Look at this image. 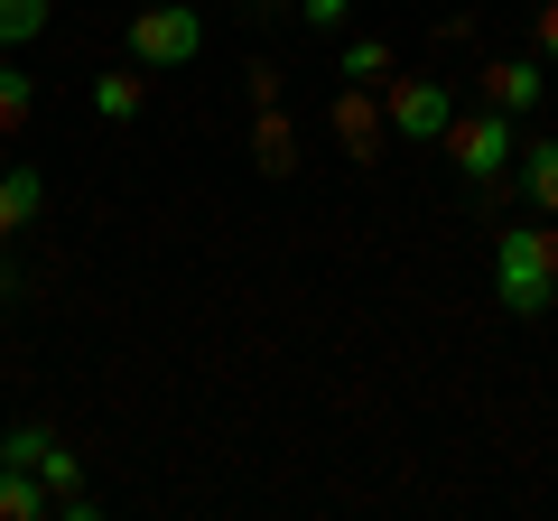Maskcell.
<instances>
[{
    "mask_svg": "<svg viewBox=\"0 0 558 521\" xmlns=\"http://www.w3.org/2000/svg\"><path fill=\"white\" fill-rule=\"evenodd\" d=\"M494 289L512 317H539L558 299V223H502L494 242Z\"/></svg>",
    "mask_w": 558,
    "mask_h": 521,
    "instance_id": "6da1fadb",
    "label": "cell"
},
{
    "mask_svg": "<svg viewBox=\"0 0 558 521\" xmlns=\"http://www.w3.org/2000/svg\"><path fill=\"white\" fill-rule=\"evenodd\" d=\"M447 159H457V178L465 186H502V168L521 159V131H512V112H494V102H475V112H457L447 121Z\"/></svg>",
    "mask_w": 558,
    "mask_h": 521,
    "instance_id": "7a4b0ae2",
    "label": "cell"
},
{
    "mask_svg": "<svg viewBox=\"0 0 558 521\" xmlns=\"http://www.w3.org/2000/svg\"><path fill=\"white\" fill-rule=\"evenodd\" d=\"M205 57V10L196 0H140L131 10V65H196Z\"/></svg>",
    "mask_w": 558,
    "mask_h": 521,
    "instance_id": "3957f363",
    "label": "cell"
},
{
    "mask_svg": "<svg viewBox=\"0 0 558 521\" xmlns=\"http://www.w3.org/2000/svg\"><path fill=\"white\" fill-rule=\"evenodd\" d=\"M381 121H391V141L438 149L447 121H457V94H447L438 75H381Z\"/></svg>",
    "mask_w": 558,
    "mask_h": 521,
    "instance_id": "277c9868",
    "label": "cell"
},
{
    "mask_svg": "<svg viewBox=\"0 0 558 521\" xmlns=\"http://www.w3.org/2000/svg\"><path fill=\"white\" fill-rule=\"evenodd\" d=\"M539 94H549V57H539V47H531V57H494V65H484V102H494V112L521 121Z\"/></svg>",
    "mask_w": 558,
    "mask_h": 521,
    "instance_id": "5b68a950",
    "label": "cell"
},
{
    "mask_svg": "<svg viewBox=\"0 0 558 521\" xmlns=\"http://www.w3.org/2000/svg\"><path fill=\"white\" fill-rule=\"evenodd\" d=\"M336 141L354 149V159H381V141H391V121H381L373 84H344V94H336Z\"/></svg>",
    "mask_w": 558,
    "mask_h": 521,
    "instance_id": "8992f818",
    "label": "cell"
},
{
    "mask_svg": "<svg viewBox=\"0 0 558 521\" xmlns=\"http://www.w3.org/2000/svg\"><path fill=\"white\" fill-rule=\"evenodd\" d=\"M38 205H47V178L28 159H10V168H0V242L20 233V223H38Z\"/></svg>",
    "mask_w": 558,
    "mask_h": 521,
    "instance_id": "52a82bcc",
    "label": "cell"
},
{
    "mask_svg": "<svg viewBox=\"0 0 558 521\" xmlns=\"http://www.w3.org/2000/svg\"><path fill=\"white\" fill-rule=\"evenodd\" d=\"M47 512H57V494L38 465H0V521H47Z\"/></svg>",
    "mask_w": 558,
    "mask_h": 521,
    "instance_id": "ba28073f",
    "label": "cell"
},
{
    "mask_svg": "<svg viewBox=\"0 0 558 521\" xmlns=\"http://www.w3.org/2000/svg\"><path fill=\"white\" fill-rule=\"evenodd\" d=\"M521 205H539V215H558V141H521Z\"/></svg>",
    "mask_w": 558,
    "mask_h": 521,
    "instance_id": "9c48e42d",
    "label": "cell"
},
{
    "mask_svg": "<svg viewBox=\"0 0 558 521\" xmlns=\"http://www.w3.org/2000/svg\"><path fill=\"white\" fill-rule=\"evenodd\" d=\"M252 168H260V178H289V168H299V131L279 121V102L252 121Z\"/></svg>",
    "mask_w": 558,
    "mask_h": 521,
    "instance_id": "30bf717a",
    "label": "cell"
},
{
    "mask_svg": "<svg viewBox=\"0 0 558 521\" xmlns=\"http://www.w3.org/2000/svg\"><path fill=\"white\" fill-rule=\"evenodd\" d=\"M28 112H38V84H28V65H10V57H0V141H20V131H28Z\"/></svg>",
    "mask_w": 558,
    "mask_h": 521,
    "instance_id": "8fae6325",
    "label": "cell"
},
{
    "mask_svg": "<svg viewBox=\"0 0 558 521\" xmlns=\"http://www.w3.org/2000/svg\"><path fill=\"white\" fill-rule=\"evenodd\" d=\"M140 102H149V84H140V75H94V112L102 121H140Z\"/></svg>",
    "mask_w": 558,
    "mask_h": 521,
    "instance_id": "7c38bea8",
    "label": "cell"
},
{
    "mask_svg": "<svg viewBox=\"0 0 558 521\" xmlns=\"http://www.w3.org/2000/svg\"><path fill=\"white\" fill-rule=\"evenodd\" d=\"M47 20H57V0H0V47H28Z\"/></svg>",
    "mask_w": 558,
    "mask_h": 521,
    "instance_id": "4fadbf2b",
    "label": "cell"
},
{
    "mask_svg": "<svg viewBox=\"0 0 558 521\" xmlns=\"http://www.w3.org/2000/svg\"><path fill=\"white\" fill-rule=\"evenodd\" d=\"M344 75H354V84H381V75H391V38H344Z\"/></svg>",
    "mask_w": 558,
    "mask_h": 521,
    "instance_id": "5bb4252c",
    "label": "cell"
},
{
    "mask_svg": "<svg viewBox=\"0 0 558 521\" xmlns=\"http://www.w3.org/2000/svg\"><path fill=\"white\" fill-rule=\"evenodd\" d=\"M47 447H57V438H47L38 420H20V428H10V438H0V465H38Z\"/></svg>",
    "mask_w": 558,
    "mask_h": 521,
    "instance_id": "9a60e30c",
    "label": "cell"
},
{
    "mask_svg": "<svg viewBox=\"0 0 558 521\" xmlns=\"http://www.w3.org/2000/svg\"><path fill=\"white\" fill-rule=\"evenodd\" d=\"M38 475H47V494H75V484H84V465H75V447H47V457H38Z\"/></svg>",
    "mask_w": 558,
    "mask_h": 521,
    "instance_id": "2e32d148",
    "label": "cell"
},
{
    "mask_svg": "<svg viewBox=\"0 0 558 521\" xmlns=\"http://www.w3.org/2000/svg\"><path fill=\"white\" fill-rule=\"evenodd\" d=\"M344 10H354V0H299V20H307V28H344Z\"/></svg>",
    "mask_w": 558,
    "mask_h": 521,
    "instance_id": "e0dca14e",
    "label": "cell"
},
{
    "mask_svg": "<svg viewBox=\"0 0 558 521\" xmlns=\"http://www.w3.org/2000/svg\"><path fill=\"white\" fill-rule=\"evenodd\" d=\"M531 47L549 57V75H558V0H539V38H531Z\"/></svg>",
    "mask_w": 558,
    "mask_h": 521,
    "instance_id": "ac0fdd59",
    "label": "cell"
},
{
    "mask_svg": "<svg viewBox=\"0 0 558 521\" xmlns=\"http://www.w3.org/2000/svg\"><path fill=\"white\" fill-rule=\"evenodd\" d=\"M10 289H20V270H10V252H0V299H10Z\"/></svg>",
    "mask_w": 558,
    "mask_h": 521,
    "instance_id": "d6986e66",
    "label": "cell"
},
{
    "mask_svg": "<svg viewBox=\"0 0 558 521\" xmlns=\"http://www.w3.org/2000/svg\"><path fill=\"white\" fill-rule=\"evenodd\" d=\"M252 10H260V20H279V10H299V0H252Z\"/></svg>",
    "mask_w": 558,
    "mask_h": 521,
    "instance_id": "ffe728a7",
    "label": "cell"
}]
</instances>
